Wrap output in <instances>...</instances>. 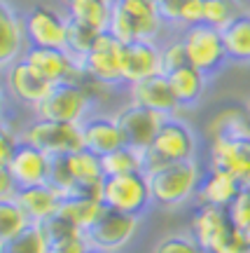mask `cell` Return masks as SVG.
Segmentation results:
<instances>
[{"instance_id": "1", "label": "cell", "mask_w": 250, "mask_h": 253, "mask_svg": "<svg viewBox=\"0 0 250 253\" xmlns=\"http://www.w3.org/2000/svg\"><path fill=\"white\" fill-rule=\"evenodd\" d=\"M103 181H106V171L101 157L87 148L63 157H54L49 183L61 190L63 197H77V195L101 197Z\"/></svg>"}, {"instance_id": "2", "label": "cell", "mask_w": 250, "mask_h": 253, "mask_svg": "<svg viewBox=\"0 0 250 253\" xmlns=\"http://www.w3.org/2000/svg\"><path fill=\"white\" fill-rule=\"evenodd\" d=\"M201 178H204V169L197 160L164 164V167L147 173L152 202L164 209L182 207L192 199H197Z\"/></svg>"}, {"instance_id": "3", "label": "cell", "mask_w": 250, "mask_h": 253, "mask_svg": "<svg viewBox=\"0 0 250 253\" xmlns=\"http://www.w3.org/2000/svg\"><path fill=\"white\" fill-rule=\"evenodd\" d=\"M189 235L206 253H243L250 244L248 237L234 227L227 209L208 204H199V209L192 213Z\"/></svg>"}, {"instance_id": "4", "label": "cell", "mask_w": 250, "mask_h": 253, "mask_svg": "<svg viewBox=\"0 0 250 253\" xmlns=\"http://www.w3.org/2000/svg\"><path fill=\"white\" fill-rule=\"evenodd\" d=\"M197 153H199L197 131L185 120H180L178 115H169L164 120L161 129L157 131L152 145L147 150H143V169L145 173H150L169 162L197 160Z\"/></svg>"}, {"instance_id": "5", "label": "cell", "mask_w": 250, "mask_h": 253, "mask_svg": "<svg viewBox=\"0 0 250 253\" xmlns=\"http://www.w3.org/2000/svg\"><path fill=\"white\" fill-rule=\"evenodd\" d=\"M94 87L99 82H59L52 84V89L36 108V115L40 120H52V122H71L82 125L89 118L91 103H94Z\"/></svg>"}, {"instance_id": "6", "label": "cell", "mask_w": 250, "mask_h": 253, "mask_svg": "<svg viewBox=\"0 0 250 253\" xmlns=\"http://www.w3.org/2000/svg\"><path fill=\"white\" fill-rule=\"evenodd\" d=\"M164 21L154 0H112V14L107 33L119 42L134 40H154L159 36Z\"/></svg>"}, {"instance_id": "7", "label": "cell", "mask_w": 250, "mask_h": 253, "mask_svg": "<svg viewBox=\"0 0 250 253\" xmlns=\"http://www.w3.org/2000/svg\"><path fill=\"white\" fill-rule=\"evenodd\" d=\"M101 199L107 209L131 213V216H143L145 211L154 204L152 202V190L147 173L134 171L122 173V176H107L103 181Z\"/></svg>"}, {"instance_id": "8", "label": "cell", "mask_w": 250, "mask_h": 253, "mask_svg": "<svg viewBox=\"0 0 250 253\" xmlns=\"http://www.w3.org/2000/svg\"><path fill=\"white\" fill-rule=\"evenodd\" d=\"M19 136L24 143L36 145L49 157H63L84 148L82 125H71V122H52V120L36 118L33 122H28V126Z\"/></svg>"}, {"instance_id": "9", "label": "cell", "mask_w": 250, "mask_h": 253, "mask_svg": "<svg viewBox=\"0 0 250 253\" xmlns=\"http://www.w3.org/2000/svg\"><path fill=\"white\" fill-rule=\"evenodd\" d=\"M180 40L187 52V63L208 78L222 71V66L229 61L224 52L222 31L208 26V24H197V26L180 31Z\"/></svg>"}, {"instance_id": "10", "label": "cell", "mask_w": 250, "mask_h": 253, "mask_svg": "<svg viewBox=\"0 0 250 253\" xmlns=\"http://www.w3.org/2000/svg\"><path fill=\"white\" fill-rule=\"evenodd\" d=\"M82 63L89 80L99 82L103 87L124 84V42H119L107 31L101 33L96 45L82 59Z\"/></svg>"}, {"instance_id": "11", "label": "cell", "mask_w": 250, "mask_h": 253, "mask_svg": "<svg viewBox=\"0 0 250 253\" xmlns=\"http://www.w3.org/2000/svg\"><path fill=\"white\" fill-rule=\"evenodd\" d=\"M138 225H141V216H131V213L106 209L103 216L84 235H87V242H89L91 249H101V251H107V253H119L136 237Z\"/></svg>"}, {"instance_id": "12", "label": "cell", "mask_w": 250, "mask_h": 253, "mask_svg": "<svg viewBox=\"0 0 250 253\" xmlns=\"http://www.w3.org/2000/svg\"><path fill=\"white\" fill-rule=\"evenodd\" d=\"M26 59L45 80L52 84L59 82H87L84 63L72 56L68 49H52V47H28L24 52Z\"/></svg>"}, {"instance_id": "13", "label": "cell", "mask_w": 250, "mask_h": 253, "mask_svg": "<svg viewBox=\"0 0 250 253\" xmlns=\"http://www.w3.org/2000/svg\"><path fill=\"white\" fill-rule=\"evenodd\" d=\"M68 24H71V19L63 17L61 12H56L49 5H36V7H31L28 14L24 17L28 45L66 49Z\"/></svg>"}, {"instance_id": "14", "label": "cell", "mask_w": 250, "mask_h": 253, "mask_svg": "<svg viewBox=\"0 0 250 253\" xmlns=\"http://www.w3.org/2000/svg\"><path fill=\"white\" fill-rule=\"evenodd\" d=\"M166 118L169 115L143 108L138 103H129V106H124V108H119L115 113V120L119 129H122V134H124L126 145L138 148V150H147L150 148Z\"/></svg>"}, {"instance_id": "15", "label": "cell", "mask_w": 250, "mask_h": 253, "mask_svg": "<svg viewBox=\"0 0 250 253\" xmlns=\"http://www.w3.org/2000/svg\"><path fill=\"white\" fill-rule=\"evenodd\" d=\"M5 84H7V91L12 99L19 101L21 106H31L33 110L40 106V101L52 89V82L45 80L24 56L17 59L5 71Z\"/></svg>"}, {"instance_id": "16", "label": "cell", "mask_w": 250, "mask_h": 253, "mask_svg": "<svg viewBox=\"0 0 250 253\" xmlns=\"http://www.w3.org/2000/svg\"><path fill=\"white\" fill-rule=\"evenodd\" d=\"M52 164L54 157H49L47 153H42L40 148L31 143L17 145V150L9 160L7 169L12 173V178L17 181L19 190L21 188H33V185H45L52 178Z\"/></svg>"}, {"instance_id": "17", "label": "cell", "mask_w": 250, "mask_h": 253, "mask_svg": "<svg viewBox=\"0 0 250 253\" xmlns=\"http://www.w3.org/2000/svg\"><path fill=\"white\" fill-rule=\"evenodd\" d=\"M208 141V167L229 171L243 181L250 171V138L215 136Z\"/></svg>"}, {"instance_id": "18", "label": "cell", "mask_w": 250, "mask_h": 253, "mask_svg": "<svg viewBox=\"0 0 250 253\" xmlns=\"http://www.w3.org/2000/svg\"><path fill=\"white\" fill-rule=\"evenodd\" d=\"M161 47L157 40H134L124 45V84L161 75Z\"/></svg>"}, {"instance_id": "19", "label": "cell", "mask_w": 250, "mask_h": 253, "mask_svg": "<svg viewBox=\"0 0 250 253\" xmlns=\"http://www.w3.org/2000/svg\"><path fill=\"white\" fill-rule=\"evenodd\" d=\"M129 94H131V103H138L143 108L157 110V113H164V115H176L180 110V103L176 99L173 89H171L169 78L164 73L129 84Z\"/></svg>"}, {"instance_id": "20", "label": "cell", "mask_w": 250, "mask_h": 253, "mask_svg": "<svg viewBox=\"0 0 250 253\" xmlns=\"http://www.w3.org/2000/svg\"><path fill=\"white\" fill-rule=\"evenodd\" d=\"M26 52V26L24 19L7 0H0V71H7L12 63Z\"/></svg>"}, {"instance_id": "21", "label": "cell", "mask_w": 250, "mask_h": 253, "mask_svg": "<svg viewBox=\"0 0 250 253\" xmlns=\"http://www.w3.org/2000/svg\"><path fill=\"white\" fill-rule=\"evenodd\" d=\"M241 190H243V181L239 176L208 167L204 171L201 185H199L197 202L199 204H208V207L229 209L234 204V199L241 195Z\"/></svg>"}, {"instance_id": "22", "label": "cell", "mask_w": 250, "mask_h": 253, "mask_svg": "<svg viewBox=\"0 0 250 253\" xmlns=\"http://www.w3.org/2000/svg\"><path fill=\"white\" fill-rule=\"evenodd\" d=\"M82 136H84V148L99 157L126 145L115 115L112 118L110 115H89L82 122Z\"/></svg>"}, {"instance_id": "23", "label": "cell", "mask_w": 250, "mask_h": 253, "mask_svg": "<svg viewBox=\"0 0 250 253\" xmlns=\"http://www.w3.org/2000/svg\"><path fill=\"white\" fill-rule=\"evenodd\" d=\"M14 199L19 202V207L24 209V213L28 216L31 223H47L49 218L59 213L63 192L59 188H54L52 183H45V185L21 188Z\"/></svg>"}, {"instance_id": "24", "label": "cell", "mask_w": 250, "mask_h": 253, "mask_svg": "<svg viewBox=\"0 0 250 253\" xmlns=\"http://www.w3.org/2000/svg\"><path fill=\"white\" fill-rule=\"evenodd\" d=\"M171 82V89L178 99L180 108H192L197 106L199 101L204 99L206 87H208V75H204L201 71H197L194 66H182L178 71H173L166 75Z\"/></svg>"}, {"instance_id": "25", "label": "cell", "mask_w": 250, "mask_h": 253, "mask_svg": "<svg viewBox=\"0 0 250 253\" xmlns=\"http://www.w3.org/2000/svg\"><path fill=\"white\" fill-rule=\"evenodd\" d=\"M106 204L101 197H89V195H77V197H63L61 209L56 216L68 220L72 227H77L82 232H87L106 211Z\"/></svg>"}, {"instance_id": "26", "label": "cell", "mask_w": 250, "mask_h": 253, "mask_svg": "<svg viewBox=\"0 0 250 253\" xmlns=\"http://www.w3.org/2000/svg\"><path fill=\"white\" fill-rule=\"evenodd\" d=\"M157 7L161 21L180 31L204 21V0H157Z\"/></svg>"}, {"instance_id": "27", "label": "cell", "mask_w": 250, "mask_h": 253, "mask_svg": "<svg viewBox=\"0 0 250 253\" xmlns=\"http://www.w3.org/2000/svg\"><path fill=\"white\" fill-rule=\"evenodd\" d=\"M110 14H112L110 0H66V17L96 28L101 33H106L110 26Z\"/></svg>"}, {"instance_id": "28", "label": "cell", "mask_w": 250, "mask_h": 253, "mask_svg": "<svg viewBox=\"0 0 250 253\" xmlns=\"http://www.w3.org/2000/svg\"><path fill=\"white\" fill-rule=\"evenodd\" d=\"M206 134H208V138H215V136L250 138V115H248V110L236 108V106H227V108L217 110L213 118L208 120Z\"/></svg>"}, {"instance_id": "29", "label": "cell", "mask_w": 250, "mask_h": 253, "mask_svg": "<svg viewBox=\"0 0 250 253\" xmlns=\"http://www.w3.org/2000/svg\"><path fill=\"white\" fill-rule=\"evenodd\" d=\"M222 42L227 59L236 63H250V12L234 19L229 26L222 28Z\"/></svg>"}, {"instance_id": "30", "label": "cell", "mask_w": 250, "mask_h": 253, "mask_svg": "<svg viewBox=\"0 0 250 253\" xmlns=\"http://www.w3.org/2000/svg\"><path fill=\"white\" fill-rule=\"evenodd\" d=\"M0 253H49V237L42 223H28L17 237H12Z\"/></svg>"}, {"instance_id": "31", "label": "cell", "mask_w": 250, "mask_h": 253, "mask_svg": "<svg viewBox=\"0 0 250 253\" xmlns=\"http://www.w3.org/2000/svg\"><path fill=\"white\" fill-rule=\"evenodd\" d=\"M103 171L107 176H122V173H134V171H145L143 169V150L131 148V145H122L112 153H107L101 157Z\"/></svg>"}, {"instance_id": "32", "label": "cell", "mask_w": 250, "mask_h": 253, "mask_svg": "<svg viewBox=\"0 0 250 253\" xmlns=\"http://www.w3.org/2000/svg\"><path fill=\"white\" fill-rule=\"evenodd\" d=\"M31 220L19 207L17 199H0V249L7 244L12 237H17Z\"/></svg>"}, {"instance_id": "33", "label": "cell", "mask_w": 250, "mask_h": 253, "mask_svg": "<svg viewBox=\"0 0 250 253\" xmlns=\"http://www.w3.org/2000/svg\"><path fill=\"white\" fill-rule=\"evenodd\" d=\"M243 12L246 9H243L241 0H204V21L201 24L222 31Z\"/></svg>"}, {"instance_id": "34", "label": "cell", "mask_w": 250, "mask_h": 253, "mask_svg": "<svg viewBox=\"0 0 250 253\" xmlns=\"http://www.w3.org/2000/svg\"><path fill=\"white\" fill-rule=\"evenodd\" d=\"M99 38H101V31H96V28H91V26H84L80 21H72L71 19V24H68V38H66V49L82 61L91 52V47L96 45Z\"/></svg>"}, {"instance_id": "35", "label": "cell", "mask_w": 250, "mask_h": 253, "mask_svg": "<svg viewBox=\"0 0 250 253\" xmlns=\"http://www.w3.org/2000/svg\"><path fill=\"white\" fill-rule=\"evenodd\" d=\"M152 253H206L199 242L189 232H173V235L161 237L152 246Z\"/></svg>"}, {"instance_id": "36", "label": "cell", "mask_w": 250, "mask_h": 253, "mask_svg": "<svg viewBox=\"0 0 250 253\" xmlns=\"http://www.w3.org/2000/svg\"><path fill=\"white\" fill-rule=\"evenodd\" d=\"M227 211H229V218H232L234 227L241 230L250 242V190L243 188L241 195L234 199V204Z\"/></svg>"}, {"instance_id": "37", "label": "cell", "mask_w": 250, "mask_h": 253, "mask_svg": "<svg viewBox=\"0 0 250 253\" xmlns=\"http://www.w3.org/2000/svg\"><path fill=\"white\" fill-rule=\"evenodd\" d=\"M182 66H187V52H185V45L182 40L176 38L166 45L161 47V68H164V75L178 71Z\"/></svg>"}, {"instance_id": "38", "label": "cell", "mask_w": 250, "mask_h": 253, "mask_svg": "<svg viewBox=\"0 0 250 253\" xmlns=\"http://www.w3.org/2000/svg\"><path fill=\"white\" fill-rule=\"evenodd\" d=\"M89 249L91 246L84 232H72L49 242V253H87Z\"/></svg>"}, {"instance_id": "39", "label": "cell", "mask_w": 250, "mask_h": 253, "mask_svg": "<svg viewBox=\"0 0 250 253\" xmlns=\"http://www.w3.org/2000/svg\"><path fill=\"white\" fill-rule=\"evenodd\" d=\"M19 143H21V136L7 122H2L0 125V164H9V160H12V155H14Z\"/></svg>"}, {"instance_id": "40", "label": "cell", "mask_w": 250, "mask_h": 253, "mask_svg": "<svg viewBox=\"0 0 250 253\" xmlns=\"http://www.w3.org/2000/svg\"><path fill=\"white\" fill-rule=\"evenodd\" d=\"M17 192H19V185L12 178L7 164H0V199H14Z\"/></svg>"}, {"instance_id": "41", "label": "cell", "mask_w": 250, "mask_h": 253, "mask_svg": "<svg viewBox=\"0 0 250 253\" xmlns=\"http://www.w3.org/2000/svg\"><path fill=\"white\" fill-rule=\"evenodd\" d=\"M7 89H2L0 87V125L2 122H7V106H9V99H7Z\"/></svg>"}, {"instance_id": "42", "label": "cell", "mask_w": 250, "mask_h": 253, "mask_svg": "<svg viewBox=\"0 0 250 253\" xmlns=\"http://www.w3.org/2000/svg\"><path fill=\"white\" fill-rule=\"evenodd\" d=\"M243 188H246V190H250V171H248V176L243 178Z\"/></svg>"}, {"instance_id": "43", "label": "cell", "mask_w": 250, "mask_h": 253, "mask_svg": "<svg viewBox=\"0 0 250 253\" xmlns=\"http://www.w3.org/2000/svg\"><path fill=\"white\" fill-rule=\"evenodd\" d=\"M87 253H107V251H101V249H89Z\"/></svg>"}, {"instance_id": "44", "label": "cell", "mask_w": 250, "mask_h": 253, "mask_svg": "<svg viewBox=\"0 0 250 253\" xmlns=\"http://www.w3.org/2000/svg\"><path fill=\"white\" fill-rule=\"evenodd\" d=\"M246 110H248V115H250V99H248V103H246Z\"/></svg>"}, {"instance_id": "45", "label": "cell", "mask_w": 250, "mask_h": 253, "mask_svg": "<svg viewBox=\"0 0 250 253\" xmlns=\"http://www.w3.org/2000/svg\"><path fill=\"white\" fill-rule=\"evenodd\" d=\"M243 253H250V244H248V249H246V251H243Z\"/></svg>"}, {"instance_id": "46", "label": "cell", "mask_w": 250, "mask_h": 253, "mask_svg": "<svg viewBox=\"0 0 250 253\" xmlns=\"http://www.w3.org/2000/svg\"><path fill=\"white\" fill-rule=\"evenodd\" d=\"M154 2H157V0H154Z\"/></svg>"}]
</instances>
